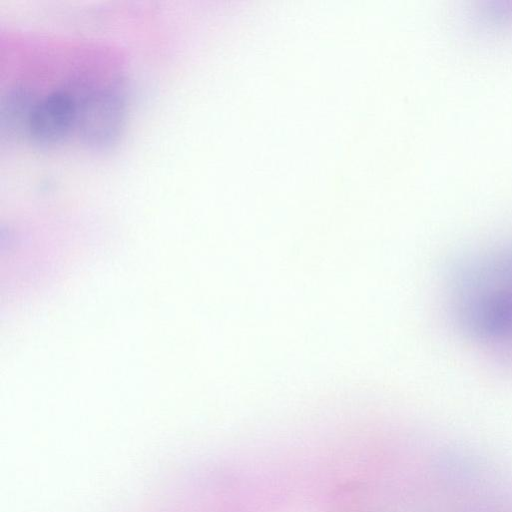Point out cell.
Returning a JSON list of instances; mask_svg holds the SVG:
<instances>
[{
  "label": "cell",
  "instance_id": "obj_1",
  "mask_svg": "<svg viewBox=\"0 0 512 512\" xmlns=\"http://www.w3.org/2000/svg\"><path fill=\"white\" fill-rule=\"evenodd\" d=\"M74 97L75 129L92 149H106L116 142L123 127L125 104L114 88L96 87Z\"/></svg>",
  "mask_w": 512,
  "mask_h": 512
},
{
  "label": "cell",
  "instance_id": "obj_4",
  "mask_svg": "<svg viewBox=\"0 0 512 512\" xmlns=\"http://www.w3.org/2000/svg\"><path fill=\"white\" fill-rule=\"evenodd\" d=\"M37 101L35 93L25 85H16L5 93L0 105L2 142H15L27 137L30 118Z\"/></svg>",
  "mask_w": 512,
  "mask_h": 512
},
{
  "label": "cell",
  "instance_id": "obj_2",
  "mask_svg": "<svg viewBox=\"0 0 512 512\" xmlns=\"http://www.w3.org/2000/svg\"><path fill=\"white\" fill-rule=\"evenodd\" d=\"M466 301L464 317L473 332L490 339H512V278L475 291Z\"/></svg>",
  "mask_w": 512,
  "mask_h": 512
},
{
  "label": "cell",
  "instance_id": "obj_3",
  "mask_svg": "<svg viewBox=\"0 0 512 512\" xmlns=\"http://www.w3.org/2000/svg\"><path fill=\"white\" fill-rule=\"evenodd\" d=\"M75 120L73 95L65 91L51 92L36 102L27 138L39 148L54 147L75 129Z\"/></svg>",
  "mask_w": 512,
  "mask_h": 512
}]
</instances>
